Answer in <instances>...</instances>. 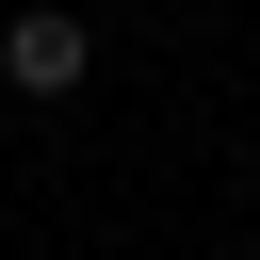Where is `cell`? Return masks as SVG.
Here are the masks:
<instances>
[{
	"label": "cell",
	"mask_w": 260,
	"mask_h": 260,
	"mask_svg": "<svg viewBox=\"0 0 260 260\" xmlns=\"http://www.w3.org/2000/svg\"><path fill=\"white\" fill-rule=\"evenodd\" d=\"M81 65H98V32H81L65 0H16V16H0V81H16V98H81Z\"/></svg>",
	"instance_id": "1"
}]
</instances>
